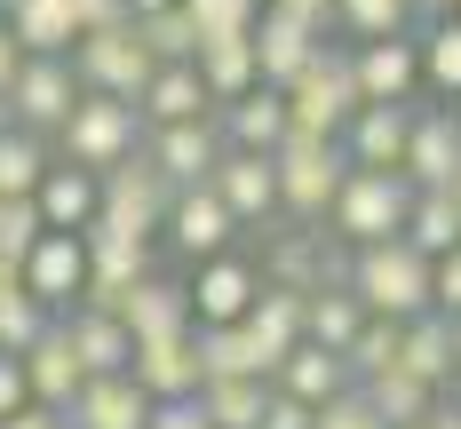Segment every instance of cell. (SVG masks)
<instances>
[{"mask_svg":"<svg viewBox=\"0 0 461 429\" xmlns=\"http://www.w3.org/2000/svg\"><path fill=\"white\" fill-rule=\"evenodd\" d=\"M0 103H8V128L41 136V128H64V112L80 103V80H72V64H64V56H24L16 88L0 95Z\"/></svg>","mask_w":461,"mask_h":429,"instance_id":"52a82bcc","label":"cell"},{"mask_svg":"<svg viewBox=\"0 0 461 429\" xmlns=\"http://www.w3.org/2000/svg\"><path fill=\"white\" fill-rule=\"evenodd\" d=\"M64 342L80 358V374L104 381V374H128V334L120 318H95V310H64Z\"/></svg>","mask_w":461,"mask_h":429,"instance_id":"484cf974","label":"cell"},{"mask_svg":"<svg viewBox=\"0 0 461 429\" xmlns=\"http://www.w3.org/2000/svg\"><path fill=\"white\" fill-rule=\"evenodd\" d=\"M64 151L80 175H112L120 159H136V103H112V95H80L64 112Z\"/></svg>","mask_w":461,"mask_h":429,"instance_id":"8992f818","label":"cell"},{"mask_svg":"<svg viewBox=\"0 0 461 429\" xmlns=\"http://www.w3.org/2000/svg\"><path fill=\"white\" fill-rule=\"evenodd\" d=\"M454 16H461V8H454Z\"/></svg>","mask_w":461,"mask_h":429,"instance_id":"11a10c76","label":"cell"},{"mask_svg":"<svg viewBox=\"0 0 461 429\" xmlns=\"http://www.w3.org/2000/svg\"><path fill=\"white\" fill-rule=\"evenodd\" d=\"M128 8V24H143V16H167V8H184V0H120Z\"/></svg>","mask_w":461,"mask_h":429,"instance_id":"c3c4849f","label":"cell"},{"mask_svg":"<svg viewBox=\"0 0 461 429\" xmlns=\"http://www.w3.org/2000/svg\"><path fill=\"white\" fill-rule=\"evenodd\" d=\"M406 207H414L406 175H374V167H350L326 215H334V231L350 238V246H382V238L406 231Z\"/></svg>","mask_w":461,"mask_h":429,"instance_id":"277c9868","label":"cell"},{"mask_svg":"<svg viewBox=\"0 0 461 429\" xmlns=\"http://www.w3.org/2000/svg\"><path fill=\"white\" fill-rule=\"evenodd\" d=\"M136 112H151L159 128H191V120H215V103H207V88H199V72H191V64H159V72H151V88L136 95Z\"/></svg>","mask_w":461,"mask_h":429,"instance_id":"cb8c5ba5","label":"cell"},{"mask_svg":"<svg viewBox=\"0 0 461 429\" xmlns=\"http://www.w3.org/2000/svg\"><path fill=\"white\" fill-rule=\"evenodd\" d=\"M112 318H120L128 342H159V334H191V302H184V286L143 279V286H128V294L112 302Z\"/></svg>","mask_w":461,"mask_h":429,"instance_id":"ffe728a7","label":"cell"},{"mask_svg":"<svg viewBox=\"0 0 461 429\" xmlns=\"http://www.w3.org/2000/svg\"><path fill=\"white\" fill-rule=\"evenodd\" d=\"M398 175H406V191H454L461 183V120L454 112H414Z\"/></svg>","mask_w":461,"mask_h":429,"instance_id":"ba28073f","label":"cell"},{"mask_svg":"<svg viewBox=\"0 0 461 429\" xmlns=\"http://www.w3.org/2000/svg\"><path fill=\"white\" fill-rule=\"evenodd\" d=\"M255 429H311V406H294V398H278L271 389V406H263V422Z\"/></svg>","mask_w":461,"mask_h":429,"instance_id":"ee69618b","label":"cell"},{"mask_svg":"<svg viewBox=\"0 0 461 429\" xmlns=\"http://www.w3.org/2000/svg\"><path fill=\"white\" fill-rule=\"evenodd\" d=\"M406 246H414V255H429V263H438V255H454L461 246V207H454V191H414V207H406Z\"/></svg>","mask_w":461,"mask_h":429,"instance_id":"4316f807","label":"cell"},{"mask_svg":"<svg viewBox=\"0 0 461 429\" xmlns=\"http://www.w3.org/2000/svg\"><path fill=\"white\" fill-rule=\"evenodd\" d=\"M350 112H358V88H350V56H342V48H319V56L294 72V88H286V136L342 143Z\"/></svg>","mask_w":461,"mask_h":429,"instance_id":"7a4b0ae2","label":"cell"},{"mask_svg":"<svg viewBox=\"0 0 461 429\" xmlns=\"http://www.w3.org/2000/svg\"><path fill=\"white\" fill-rule=\"evenodd\" d=\"M358 326H366V310H358L350 294H334V286H311V294H303V334H311V350H334V358H342Z\"/></svg>","mask_w":461,"mask_h":429,"instance_id":"f546056e","label":"cell"},{"mask_svg":"<svg viewBox=\"0 0 461 429\" xmlns=\"http://www.w3.org/2000/svg\"><path fill=\"white\" fill-rule=\"evenodd\" d=\"M41 175H48L41 136L8 128V136H0V199H32V191H41Z\"/></svg>","mask_w":461,"mask_h":429,"instance_id":"836d02e7","label":"cell"},{"mask_svg":"<svg viewBox=\"0 0 461 429\" xmlns=\"http://www.w3.org/2000/svg\"><path fill=\"white\" fill-rule=\"evenodd\" d=\"M334 16L358 32V48L366 40H398L406 32V16H414V0H334Z\"/></svg>","mask_w":461,"mask_h":429,"instance_id":"8d00e7d4","label":"cell"},{"mask_svg":"<svg viewBox=\"0 0 461 429\" xmlns=\"http://www.w3.org/2000/svg\"><path fill=\"white\" fill-rule=\"evenodd\" d=\"M24 406H32V389H24V366H16V358H0V422H8V414H24Z\"/></svg>","mask_w":461,"mask_h":429,"instance_id":"7bdbcfd3","label":"cell"},{"mask_svg":"<svg viewBox=\"0 0 461 429\" xmlns=\"http://www.w3.org/2000/svg\"><path fill=\"white\" fill-rule=\"evenodd\" d=\"M414 56H421V80H429V88L461 95V16H438V24H429V40H421Z\"/></svg>","mask_w":461,"mask_h":429,"instance_id":"e575fe53","label":"cell"},{"mask_svg":"<svg viewBox=\"0 0 461 429\" xmlns=\"http://www.w3.org/2000/svg\"><path fill=\"white\" fill-rule=\"evenodd\" d=\"M454 207H461V183H454Z\"/></svg>","mask_w":461,"mask_h":429,"instance_id":"f5cc1de1","label":"cell"},{"mask_svg":"<svg viewBox=\"0 0 461 429\" xmlns=\"http://www.w3.org/2000/svg\"><path fill=\"white\" fill-rule=\"evenodd\" d=\"M48 334V310L24 294V286H0V358H24Z\"/></svg>","mask_w":461,"mask_h":429,"instance_id":"d590c367","label":"cell"},{"mask_svg":"<svg viewBox=\"0 0 461 429\" xmlns=\"http://www.w3.org/2000/svg\"><path fill=\"white\" fill-rule=\"evenodd\" d=\"M215 128H223V151H255V159H271L278 143H286V95H278V88H247L239 103L215 112Z\"/></svg>","mask_w":461,"mask_h":429,"instance_id":"e0dca14e","label":"cell"},{"mask_svg":"<svg viewBox=\"0 0 461 429\" xmlns=\"http://www.w3.org/2000/svg\"><path fill=\"white\" fill-rule=\"evenodd\" d=\"M398 366L421 381V389H438V381H454V326L438 318V310H421L398 326Z\"/></svg>","mask_w":461,"mask_h":429,"instance_id":"d4e9b609","label":"cell"},{"mask_svg":"<svg viewBox=\"0 0 461 429\" xmlns=\"http://www.w3.org/2000/svg\"><path fill=\"white\" fill-rule=\"evenodd\" d=\"M207 191L223 199L230 223H263L278 207V183H271V159H255V151H223L215 159V175H207Z\"/></svg>","mask_w":461,"mask_h":429,"instance_id":"d6986e66","label":"cell"},{"mask_svg":"<svg viewBox=\"0 0 461 429\" xmlns=\"http://www.w3.org/2000/svg\"><path fill=\"white\" fill-rule=\"evenodd\" d=\"M446 326H454V374H461V318H446Z\"/></svg>","mask_w":461,"mask_h":429,"instance_id":"f907efd6","label":"cell"},{"mask_svg":"<svg viewBox=\"0 0 461 429\" xmlns=\"http://www.w3.org/2000/svg\"><path fill=\"white\" fill-rule=\"evenodd\" d=\"M128 381H136L151 406H176L199 398V358H191V334H159V342H128Z\"/></svg>","mask_w":461,"mask_h":429,"instance_id":"9c48e42d","label":"cell"},{"mask_svg":"<svg viewBox=\"0 0 461 429\" xmlns=\"http://www.w3.org/2000/svg\"><path fill=\"white\" fill-rule=\"evenodd\" d=\"M136 40H143V56H151V64H191V56H199V32L184 24V8H167V16H143Z\"/></svg>","mask_w":461,"mask_h":429,"instance_id":"74e56055","label":"cell"},{"mask_svg":"<svg viewBox=\"0 0 461 429\" xmlns=\"http://www.w3.org/2000/svg\"><path fill=\"white\" fill-rule=\"evenodd\" d=\"M342 136H350V143H342V159H350V167L398 175V159H406V136H414V103H358Z\"/></svg>","mask_w":461,"mask_h":429,"instance_id":"30bf717a","label":"cell"},{"mask_svg":"<svg viewBox=\"0 0 461 429\" xmlns=\"http://www.w3.org/2000/svg\"><path fill=\"white\" fill-rule=\"evenodd\" d=\"M461 0H414V16H454Z\"/></svg>","mask_w":461,"mask_h":429,"instance_id":"681fc988","label":"cell"},{"mask_svg":"<svg viewBox=\"0 0 461 429\" xmlns=\"http://www.w3.org/2000/svg\"><path fill=\"white\" fill-rule=\"evenodd\" d=\"M454 414H461V398H454Z\"/></svg>","mask_w":461,"mask_h":429,"instance_id":"db71d44e","label":"cell"},{"mask_svg":"<svg viewBox=\"0 0 461 429\" xmlns=\"http://www.w3.org/2000/svg\"><path fill=\"white\" fill-rule=\"evenodd\" d=\"M263 406H271V381H207V389H199L207 429H255Z\"/></svg>","mask_w":461,"mask_h":429,"instance_id":"1f68e13d","label":"cell"},{"mask_svg":"<svg viewBox=\"0 0 461 429\" xmlns=\"http://www.w3.org/2000/svg\"><path fill=\"white\" fill-rule=\"evenodd\" d=\"M414 80H421V56H414L406 32H398V40H366L358 56H350V88H358V103H406Z\"/></svg>","mask_w":461,"mask_h":429,"instance_id":"9a60e30c","label":"cell"},{"mask_svg":"<svg viewBox=\"0 0 461 429\" xmlns=\"http://www.w3.org/2000/svg\"><path fill=\"white\" fill-rule=\"evenodd\" d=\"M167 231H176V246H184V255L215 263V255L230 246V231H239V223L223 215V199H215L207 183H191V191H176V207H167Z\"/></svg>","mask_w":461,"mask_h":429,"instance_id":"44dd1931","label":"cell"},{"mask_svg":"<svg viewBox=\"0 0 461 429\" xmlns=\"http://www.w3.org/2000/svg\"><path fill=\"white\" fill-rule=\"evenodd\" d=\"M32 215H41V231L80 238L95 223V175H80V167H48L41 191H32Z\"/></svg>","mask_w":461,"mask_h":429,"instance_id":"603a6c76","label":"cell"},{"mask_svg":"<svg viewBox=\"0 0 461 429\" xmlns=\"http://www.w3.org/2000/svg\"><path fill=\"white\" fill-rule=\"evenodd\" d=\"M255 294H263V271L239 263V255H215V263L199 271V286H184V302H191L199 326H239V318L255 310Z\"/></svg>","mask_w":461,"mask_h":429,"instance_id":"8fae6325","label":"cell"},{"mask_svg":"<svg viewBox=\"0 0 461 429\" xmlns=\"http://www.w3.org/2000/svg\"><path fill=\"white\" fill-rule=\"evenodd\" d=\"M358 398H366L374 414H382V429H414L429 406H438V389H421L406 366H390V374H374V381H358Z\"/></svg>","mask_w":461,"mask_h":429,"instance_id":"4dcf8cb0","label":"cell"},{"mask_svg":"<svg viewBox=\"0 0 461 429\" xmlns=\"http://www.w3.org/2000/svg\"><path fill=\"white\" fill-rule=\"evenodd\" d=\"M311 429H382V414H374L366 398H358V381H350L342 398H326L319 414H311Z\"/></svg>","mask_w":461,"mask_h":429,"instance_id":"f35d334b","label":"cell"},{"mask_svg":"<svg viewBox=\"0 0 461 429\" xmlns=\"http://www.w3.org/2000/svg\"><path fill=\"white\" fill-rule=\"evenodd\" d=\"M16 72H24V48L8 40V24H0V95L16 88Z\"/></svg>","mask_w":461,"mask_h":429,"instance_id":"bcb514c9","label":"cell"},{"mask_svg":"<svg viewBox=\"0 0 461 429\" xmlns=\"http://www.w3.org/2000/svg\"><path fill=\"white\" fill-rule=\"evenodd\" d=\"M0 429H64V422H56L48 406H24V414H8V422H0Z\"/></svg>","mask_w":461,"mask_h":429,"instance_id":"7dc6e473","label":"cell"},{"mask_svg":"<svg viewBox=\"0 0 461 429\" xmlns=\"http://www.w3.org/2000/svg\"><path fill=\"white\" fill-rule=\"evenodd\" d=\"M350 175V159H342V143H311V136H286L271 151V183H278V207L294 215V223H319L326 207H334V191Z\"/></svg>","mask_w":461,"mask_h":429,"instance_id":"3957f363","label":"cell"},{"mask_svg":"<svg viewBox=\"0 0 461 429\" xmlns=\"http://www.w3.org/2000/svg\"><path fill=\"white\" fill-rule=\"evenodd\" d=\"M271 389H278V398H294V406H311V414H319L326 398H342V389H350V366H342L334 350H311V342H294V350H286V366L271 374Z\"/></svg>","mask_w":461,"mask_h":429,"instance_id":"7402d4cb","label":"cell"},{"mask_svg":"<svg viewBox=\"0 0 461 429\" xmlns=\"http://www.w3.org/2000/svg\"><path fill=\"white\" fill-rule=\"evenodd\" d=\"M143 429H207V414H199V398H176V406H151Z\"/></svg>","mask_w":461,"mask_h":429,"instance_id":"b9f144b4","label":"cell"},{"mask_svg":"<svg viewBox=\"0 0 461 429\" xmlns=\"http://www.w3.org/2000/svg\"><path fill=\"white\" fill-rule=\"evenodd\" d=\"M247 48H255V88H294V72H303V64H311V56H319V32H311V24H294V16H271V8H263V16H255V32H247Z\"/></svg>","mask_w":461,"mask_h":429,"instance_id":"7c38bea8","label":"cell"},{"mask_svg":"<svg viewBox=\"0 0 461 429\" xmlns=\"http://www.w3.org/2000/svg\"><path fill=\"white\" fill-rule=\"evenodd\" d=\"M255 16H263V0H184V24L199 32V48L247 40V32H255Z\"/></svg>","mask_w":461,"mask_h":429,"instance_id":"d6a6232c","label":"cell"},{"mask_svg":"<svg viewBox=\"0 0 461 429\" xmlns=\"http://www.w3.org/2000/svg\"><path fill=\"white\" fill-rule=\"evenodd\" d=\"M24 366V389H32V406H48V414H64L72 398H80V358H72V342H64V318H48V334L16 358Z\"/></svg>","mask_w":461,"mask_h":429,"instance_id":"4fadbf2b","label":"cell"},{"mask_svg":"<svg viewBox=\"0 0 461 429\" xmlns=\"http://www.w3.org/2000/svg\"><path fill=\"white\" fill-rule=\"evenodd\" d=\"M151 56H143L136 24H112V32H88V40H72V80L80 95H112V103H136L151 88Z\"/></svg>","mask_w":461,"mask_h":429,"instance_id":"5b68a950","label":"cell"},{"mask_svg":"<svg viewBox=\"0 0 461 429\" xmlns=\"http://www.w3.org/2000/svg\"><path fill=\"white\" fill-rule=\"evenodd\" d=\"M191 72H199V88H207V103L223 112V103H239V95L255 88V48L247 40H215L191 56Z\"/></svg>","mask_w":461,"mask_h":429,"instance_id":"f1b7e54d","label":"cell"},{"mask_svg":"<svg viewBox=\"0 0 461 429\" xmlns=\"http://www.w3.org/2000/svg\"><path fill=\"white\" fill-rule=\"evenodd\" d=\"M64 16H72V40H88V32H112V24H128V8H120V0H64Z\"/></svg>","mask_w":461,"mask_h":429,"instance_id":"60d3db41","label":"cell"},{"mask_svg":"<svg viewBox=\"0 0 461 429\" xmlns=\"http://www.w3.org/2000/svg\"><path fill=\"white\" fill-rule=\"evenodd\" d=\"M429 310H438V318H461V246L429 263Z\"/></svg>","mask_w":461,"mask_h":429,"instance_id":"ab89813d","label":"cell"},{"mask_svg":"<svg viewBox=\"0 0 461 429\" xmlns=\"http://www.w3.org/2000/svg\"><path fill=\"white\" fill-rule=\"evenodd\" d=\"M239 334H247V350H255V366H263V381L286 366V350L303 342V294H278V286H263L255 294V310L239 318Z\"/></svg>","mask_w":461,"mask_h":429,"instance_id":"5bb4252c","label":"cell"},{"mask_svg":"<svg viewBox=\"0 0 461 429\" xmlns=\"http://www.w3.org/2000/svg\"><path fill=\"white\" fill-rule=\"evenodd\" d=\"M8 40L24 48V56H72L64 0H8Z\"/></svg>","mask_w":461,"mask_h":429,"instance_id":"83f0119b","label":"cell"},{"mask_svg":"<svg viewBox=\"0 0 461 429\" xmlns=\"http://www.w3.org/2000/svg\"><path fill=\"white\" fill-rule=\"evenodd\" d=\"M0 136H8V103H0Z\"/></svg>","mask_w":461,"mask_h":429,"instance_id":"816d5d0a","label":"cell"},{"mask_svg":"<svg viewBox=\"0 0 461 429\" xmlns=\"http://www.w3.org/2000/svg\"><path fill=\"white\" fill-rule=\"evenodd\" d=\"M271 16H294V24H311V32H326L334 0H271Z\"/></svg>","mask_w":461,"mask_h":429,"instance_id":"f6af8a7d","label":"cell"},{"mask_svg":"<svg viewBox=\"0 0 461 429\" xmlns=\"http://www.w3.org/2000/svg\"><path fill=\"white\" fill-rule=\"evenodd\" d=\"M64 429H143L151 422V398H143L128 374H104V381H80V398L56 414Z\"/></svg>","mask_w":461,"mask_h":429,"instance_id":"2e32d148","label":"cell"},{"mask_svg":"<svg viewBox=\"0 0 461 429\" xmlns=\"http://www.w3.org/2000/svg\"><path fill=\"white\" fill-rule=\"evenodd\" d=\"M350 302H358L366 318H390V326L421 318V310H429V255H414L406 238L358 246V263H350Z\"/></svg>","mask_w":461,"mask_h":429,"instance_id":"6da1fadb","label":"cell"},{"mask_svg":"<svg viewBox=\"0 0 461 429\" xmlns=\"http://www.w3.org/2000/svg\"><path fill=\"white\" fill-rule=\"evenodd\" d=\"M215 159H223V128H215V120H191V128H159V136H151V167H159L176 191L207 183Z\"/></svg>","mask_w":461,"mask_h":429,"instance_id":"ac0fdd59","label":"cell"}]
</instances>
